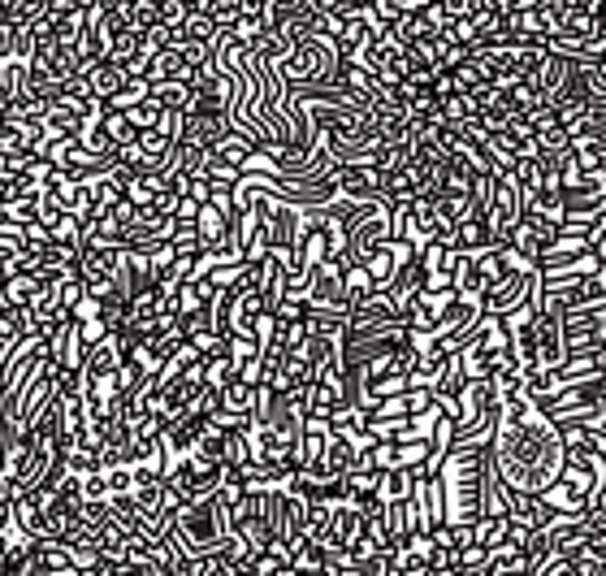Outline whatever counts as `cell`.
I'll list each match as a JSON object with an SVG mask.
<instances>
[{
	"mask_svg": "<svg viewBox=\"0 0 606 576\" xmlns=\"http://www.w3.org/2000/svg\"><path fill=\"white\" fill-rule=\"evenodd\" d=\"M100 130L113 139V148H126V143H135V139H139L135 130H130L126 117H122V113H109V109H104V122H100Z\"/></svg>",
	"mask_w": 606,
	"mask_h": 576,
	"instance_id": "7c38bea8",
	"label": "cell"
},
{
	"mask_svg": "<svg viewBox=\"0 0 606 576\" xmlns=\"http://www.w3.org/2000/svg\"><path fill=\"white\" fill-rule=\"evenodd\" d=\"M425 538H429L433 551H455V546H459V538H455V525H446V520H442V525H433V529L425 533Z\"/></svg>",
	"mask_w": 606,
	"mask_h": 576,
	"instance_id": "9a60e30c",
	"label": "cell"
},
{
	"mask_svg": "<svg viewBox=\"0 0 606 576\" xmlns=\"http://www.w3.org/2000/svg\"><path fill=\"white\" fill-rule=\"evenodd\" d=\"M122 117L130 122V130H135V135H143V130H156V122H161V104L143 100V104H135V109H126Z\"/></svg>",
	"mask_w": 606,
	"mask_h": 576,
	"instance_id": "8fae6325",
	"label": "cell"
},
{
	"mask_svg": "<svg viewBox=\"0 0 606 576\" xmlns=\"http://www.w3.org/2000/svg\"><path fill=\"white\" fill-rule=\"evenodd\" d=\"M234 364H230V356H217V360H204V386H213V390H221L226 382H234Z\"/></svg>",
	"mask_w": 606,
	"mask_h": 576,
	"instance_id": "4fadbf2b",
	"label": "cell"
},
{
	"mask_svg": "<svg viewBox=\"0 0 606 576\" xmlns=\"http://www.w3.org/2000/svg\"><path fill=\"white\" fill-rule=\"evenodd\" d=\"M191 0H161V9H156V22L165 26V31H182V22L191 18Z\"/></svg>",
	"mask_w": 606,
	"mask_h": 576,
	"instance_id": "30bf717a",
	"label": "cell"
},
{
	"mask_svg": "<svg viewBox=\"0 0 606 576\" xmlns=\"http://www.w3.org/2000/svg\"><path fill=\"white\" fill-rule=\"evenodd\" d=\"M342 278H347V269H342L338 256H329L325 265L308 269V291H303L308 308H342V295H347Z\"/></svg>",
	"mask_w": 606,
	"mask_h": 576,
	"instance_id": "277c9868",
	"label": "cell"
},
{
	"mask_svg": "<svg viewBox=\"0 0 606 576\" xmlns=\"http://www.w3.org/2000/svg\"><path fill=\"white\" fill-rule=\"evenodd\" d=\"M511 182H516V191H520V200H533L542 187H550V174H546V161L542 156H520L516 169L507 174Z\"/></svg>",
	"mask_w": 606,
	"mask_h": 576,
	"instance_id": "52a82bcc",
	"label": "cell"
},
{
	"mask_svg": "<svg viewBox=\"0 0 606 576\" xmlns=\"http://www.w3.org/2000/svg\"><path fill=\"white\" fill-rule=\"evenodd\" d=\"M0 564H5V542H0Z\"/></svg>",
	"mask_w": 606,
	"mask_h": 576,
	"instance_id": "ac0fdd59",
	"label": "cell"
},
{
	"mask_svg": "<svg viewBox=\"0 0 606 576\" xmlns=\"http://www.w3.org/2000/svg\"><path fill=\"white\" fill-rule=\"evenodd\" d=\"M230 533V507L208 494L200 503H187L169 525V538L182 546V555H213L221 538Z\"/></svg>",
	"mask_w": 606,
	"mask_h": 576,
	"instance_id": "7a4b0ae2",
	"label": "cell"
},
{
	"mask_svg": "<svg viewBox=\"0 0 606 576\" xmlns=\"http://www.w3.org/2000/svg\"><path fill=\"white\" fill-rule=\"evenodd\" d=\"M122 83H126V70H122V65H113L109 57L96 61L87 70V91H91V100H100V104H109L117 91H122Z\"/></svg>",
	"mask_w": 606,
	"mask_h": 576,
	"instance_id": "8992f818",
	"label": "cell"
},
{
	"mask_svg": "<svg viewBox=\"0 0 606 576\" xmlns=\"http://www.w3.org/2000/svg\"><path fill=\"white\" fill-rule=\"evenodd\" d=\"M537 278V273H533ZM533 278H524V273H507V278H498L490 291L481 295V312L485 317H507L516 304H524V295L533 291Z\"/></svg>",
	"mask_w": 606,
	"mask_h": 576,
	"instance_id": "5b68a950",
	"label": "cell"
},
{
	"mask_svg": "<svg viewBox=\"0 0 606 576\" xmlns=\"http://www.w3.org/2000/svg\"><path fill=\"white\" fill-rule=\"evenodd\" d=\"M256 395H260L256 386H243L239 377H234V382H226V386L217 390V399H221V408H217V412H230V416H252V412H256Z\"/></svg>",
	"mask_w": 606,
	"mask_h": 576,
	"instance_id": "ba28073f",
	"label": "cell"
},
{
	"mask_svg": "<svg viewBox=\"0 0 606 576\" xmlns=\"http://www.w3.org/2000/svg\"><path fill=\"white\" fill-rule=\"evenodd\" d=\"M403 408H407V416L429 412V408H433V390H412V386H403Z\"/></svg>",
	"mask_w": 606,
	"mask_h": 576,
	"instance_id": "e0dca14e",
	"label": "cell"
},
{
	"mask_svg": "<svg viewBox=\"0 0 606 576\" xmlns=\"http://www.w3.org/2000/svg\"><path fill=\"white\" fill-rule=\"evenodd\" d=\"M0 286H5V273H0Z\"/></svg>",
	"mask_w": 606,
	"mask_h": 576,
	"instance_id": "d6986e66",
	"label": "cell"
},
{
	"mask_svg": "<svg viewBox=\"0 0 606 576\" xmlns=\"http://www.w3.org/2000/svg\"><path fill=\"white\" fill-rule=\"evenodd\" d=\"M420 481V473L412 468V473H403V468H390V473H377V499L381 503H399L412 494V486Z\"/></svg>",
	"mask_w": 606,
	"mask_h": 576,
	"instance_id": "9c48e42d",
	"label": "cell"
},
{
	"mask_svg": "<svg viewBox=\"0 0 606 576\" xmlns=\"http://www.w3.org/2000/svg\"><path fill=\"white\" fill-rule=\"evenodd\" d=\"M490 455H494V468L507 481V490L516 494H542L546 486H555L563 468V447H559L555 425H546L520 390L503 395Z\"/></svg>",
	"mask_w": 606,
	"mask_h": 576,
	"instance_id": "6da1fadb",
	"label": "cell"
},
{
	"mask_svg": "<svg viewBox=\"0 0 606 576\" xmlns=\"http://www.w3.org/2000/svg\"><path fill=\"white\" fill-rule=\"evenodd\" d=\"M18 252H22V230L9 226V221H0V260L18 256Z\"/></svg>",
	"mask_w": 606,
	"mask_h": 576,
	"instance_id": "2e32d148",
	"label": "cell"
},
{
	"mask_svg": "<svg viewBox=\"0 0 606 576\" xmlns=\"http://www.w3.org/2000/svg\"><path fill=\"white\" fill-rule=\"evenodd\" d=\"M74 334H78V347L91 351V347H96L104 334H109V325H104L100 317H91V321H74Z\"/></svg>",
	"mask_w": 606,
	"mask_h": 576,
	"instance_id": "5bb4252c",
	"label": "cell"
},
{
	"mask_svg": "<svg viewBox=\"0 0 606 576\" xmlns=\"http://www.w3.org/2000/svg\"><path fill=\"white\" fill-rule=\"evenodd\" d=\"M537 416H542L546 425H559L563 416L572 412H585V408H598V403H606V373H589V377H576V382H568L563 390H555V395L546 399H529Z\"/></svg>",
	"mask_w": 606,
	"mask_h": 576,
	"instance_id": "3957f363",
	"label": "cell"
}]
</instances>
